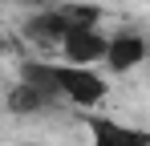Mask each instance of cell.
I'll return each mask as SVG.
<instances>
[{
  "instance_id": "cell-1",
  "label": "cell",
  "mask_w": 150,
  "mask_h": 146,
  "mask_svg": "<svg viewBox=\"0 0 150 146\" xmlns=\"http://www.w3.org/2000/svg\"><path fill=\"white\" fill-rule=\"evenodd\" d=\"M21 81L45 89L53 97H65L81 110H93L98 101H105L110 85L105 77H98L93 69H77V65H53V61H25L21 65Z\"/></svg>"
},
{
  "instance_id": "cell-2",
  "label": "cell",
  "mask_w": 150,
  "mask_h": 146,
  "mask_svg": "<svg viewBox=\"0 0 150 146\" xmlns=\"http://www.w3.org/2000/svg\"><path fill=\"white\" fill-rule=\"evenodd\" d=\"M105 45H110V37H101L98 28H81V33H69L61 41V53H65V65L93 69L98 61H105Z\"/></svg>"
},
{
  "instance_id": "cell-3",
  "label": "cell",
  "mask_w": 150,
  "mask_h": 146,
  "mask_svg": "<svg viewBox=\"0 0 150 146\" xmlns=\"http://www.w3.org/2000/svg\"><path fill=\"white\" fill-rule=\"evenodd\" d=\"M150 57V41L142 37V33H118V37H110V45H105V65L114 73H130L138 69L142 61Z\"/></svg>"
},
{
  "instance_id": "cell-4",
  "label": "cell",
  "mask_w": 150,
  "mask_h": 146,
  "mask_svg": "<svg viewBox=\"0 0 150 146\" xmlns=\"http://www.w3.org/2000/svg\"><path fill=\"white\" fill-rule=\"evenodd\" d=\"M85 126H89V142H93V146H150V134H146V130L122 126V122H114V118L89 114Z\"/></svg>"
},
{
  "instance_id": "cell-5",
  "label": "cell",
  "mask_w": 150,
  "mask_h": 146,
  "mask_svg": "<svg viewBox=\"0 0 150 146\" xmlns=\"http://www.w3.org/2000/svg\"><path fill=\"white\" fill-rule=\"evenodd\" d=\"M49 110H57V97L45 94V89H37V85H28V81H16L8 89V114H16V118L49 114Z\"/></svg>"
},
{
  "instance_id": "cell-6",
  "label": "cell",
  "mask_w": 150,
  "mask_h": 146,
  "mask_svg": "<svg viewBox=\"0 0 150 146\" xmlns=\"http://www.w3.org/2000/svg\"><path fill=\"white\" fill-rule=\"evenodd\" d=\"M53 16L61 24V33L69 37V33H81V28H98L101 8L98 4H77V0H69V4H53Z\"/></svg>"
},
{
  "instance_id": "cell-7",
  "label": "cell",
  "mask_w": 150,
  "mask_h": 146,
  "mask_svg": "<svg viewBox=\"0 0 150 146\" xmlns=\"http://www.w3.org/2000/svg\"><path fill=\"white\" fill-rule=\"evenodd\" d=\"M16 4H25V8H53V0H16Z\"/></svg>"
},
{
  "instance_id": "cell-8",
  "label": "cell",
  "mask_w": 150,
  "mask_h": 146,
  "mask_svg": "<svg viewBox=\"0 0 150 146\" xmlns=\"http://www.w3.org/2000/svg\"><path fill=\"white\" fill-rule=\"evenodd\" d=\"M0 53H4V37H0Z\"/></svg>"
},
{
  "instance_id": "cell-9",
  "label": "cell",
  "mask_w": 150,
  "mask_h": 146,
  "mask_svg": "<svg viewBox=\"0 0 150 146\" xmlns=\"http://www.w3.org/2000/svg\"><path fill=\"white\" fill-rule=\"evenodd\" d=\"M146 61H150V57H146Z\"/></svg>"
}]
</instances>
